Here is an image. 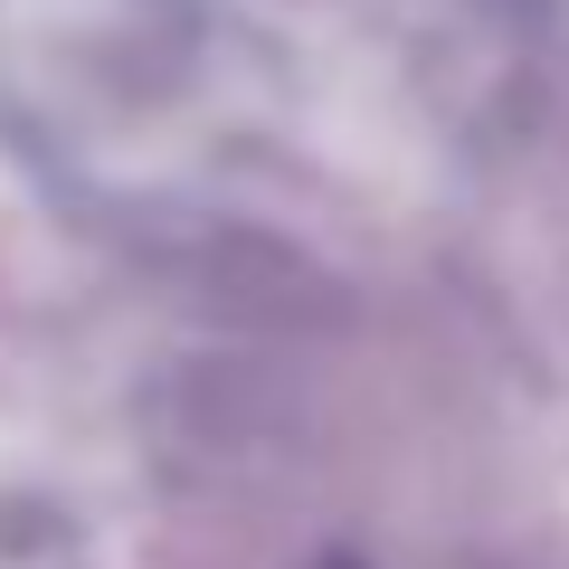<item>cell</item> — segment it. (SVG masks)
Returning <instances> with one entry per match:
<instances>
[{
    "mask_svg": "<svg viewBox=\"0 0 569 569\" xmlns=\"http://www.w3.org/2000/svg\"><path fill=\"white\" fill-rule=\"evenodd\" d=\"M200 77L181 0H0V96L39 142L152 123Z\"/></svg>",
    "mask_w": 569,
    "mask_h": 569,
    "instance_id": "obj_1",
    "label": "cell"
}]
</instances>
